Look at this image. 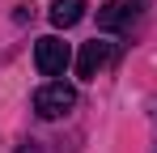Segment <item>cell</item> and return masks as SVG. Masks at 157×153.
<instances>
[{"mask_svg":"<svg viewBox=\"0 0 157 153\" xmlns=\"http://www.w3.org/2000/svg\"><path fill=\"white\" fill-rule=\"evenodd\" d=\"M77 106V89L68 81H47L43 89H34V115L38 119H59Z\"/></svg>","mask_w":157,"mask_h":153,"instance_id":"1","label":"cell"},{"mask_svg":"<svg viewBox=\"0 0 157 153\" xmlns=\"http://www.w3.org/2000/svg\"><path fill=\"white\" fill-rule=\"evenodd\" d=\"M68 64H72V51H68L64 38L47 34V38H38V43H34V68H38L43 76H64Z\"/></svg>","mask_w":157,"mask_h":153,"instance_id":"2","label":"cell"},{"mask_svg":"<svg viewBox=\"0 0 157 153\" xmlns=\"http://www.w3.org/2000/svg\"><path fill=\"white\" fill-rule=\"evenodd\" d=\"M115 64V43H102V38H89V43H81L77 51V76L81 81H94V76L110 68Z\"/></svg>","mask_w":157,"mask_h":153,"instance_id":"3","label":"cell"},{"mask_svg":"<svg viewBox=\"0 0 157 153\" xmlns=\"http://www.w3.org/2000/svg\"><path fill=\"white\" fill-rule=\"evenodd\" d=\"M128 22H132V9L123 0H106L98 9V30H123Z\"/></svg>","mask_w":157,"mask_h":153,"instance_id":"5","label":"cell"},{"mask_svg":"<svg viewBox=\"0 0 157 153\" xmlns=\"http://www.w3.org/2000/svg\"><path fill=\"white\" fill-rule=\"evenodd\" d=\"M153 153H157V102H153Z\"/></svg>","mask_w":157,"mask_h":153,"instance_id":"6","label":"cell"},{"mask_svg":"<svg viewBox=\"0 0 157 153\" xmlns=\"http://www.w3.org/2000/svg\"><path fill=\"white\" fill-rule=\"evenodd\" d=\"M47 17H51L55 30H68V26H77L81 17H85V0H55Z\"/></svg>","mask_w":157,"mask_h":153,"instance_id":"4","label":"cell"}]
</instances>
